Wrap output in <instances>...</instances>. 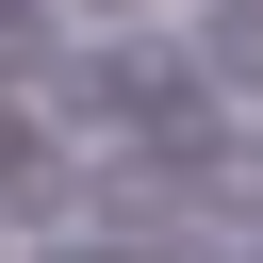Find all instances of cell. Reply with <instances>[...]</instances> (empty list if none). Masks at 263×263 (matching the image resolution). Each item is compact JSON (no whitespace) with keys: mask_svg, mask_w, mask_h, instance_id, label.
<instances>
[{"mask_svg":"<svg viewBox=\"0 0 263 263\" xmlns=\"http://www.w3.org/2000/svg\"><path fill=\"white\" fill-rule=\"evenodd\" d=\"M0 49H49V0H0Z\"/></svg>","mask_w":263,"mask_h":263,"instance_id":"2","label":"cell"},{"mask_svg":"<svg viewBox=\"0 0 263 263\" xmlns=\"http://www.w3.org/2000/svg\"><path fill=\"white\" fill-rule=\"evenodd\" d=\"M197 66H214V82H263V0H214V16H197Z\"/></svg>","mask_w":263,"mask_h":263,"instance_id":"1","label":"cell"}]
</instances>
